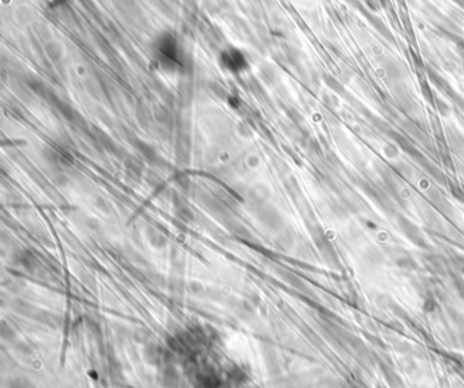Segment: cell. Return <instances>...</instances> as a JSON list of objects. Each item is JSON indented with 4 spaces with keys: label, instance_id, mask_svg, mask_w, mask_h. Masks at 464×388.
<instances>
[{
    "label": "cell",
    "instance_id": "obj_1",
    "mask_svg": "<svg viewBox=\"0 0 464 388\" xmlns=\"http://www.w3.org/2000/svg\"><path fill=\"white\" fill-rule=\"evenodd\" d=\"M398 224L400 226V229L403 232V235L409 239L413 244L418 246H422V248H426L427 246V242H426L425 236L422 235V232L419 230V228L414 224V222H411L410 219H407L406 217H402V215H399L398 218Z\"/></svg>",
    "mask_w": 464,
    "mask_h": 388
},
{
    "label": "cell",
    "instance_id": "obj_2",
    "mask_svg": "<svg viewBox=\"0 0 464 388\" xmlns=\"http://www.w3.org/2000/svg\"><path fill=\"white\" fill-rule=\"evenodd\" d=\"M426 263H427V266H429V268L433 273L444 274L445 270H447V264L444 262V259L440 256H436V255H431V256L427 257Z\"/></svg>",
    "mask_w": 464,
    "mask_h": 388
},
{
    "label": "cell",
    "instance_id": "obj_3",
    "mask_svg": "<svg viewBox=\"0 0 464 388\" xmlns=\"http://www.w3.org/2000/svg\"><path fill=\"white\" fill-rule=\"evenodd\" d=\"M396 264H398L400 268H409V270H413V268L417 267L415 260L411 256H409V255H403V256L398 257Z\"/></svg>",
    "mask_w": 464,
    "mask_h": 388
},
{
    "label": "cell",
    "instance_id": "obj_4",
    "mask_svg": "<svg viewBox=\"0 0 464 388\" xmlns=\"http://www.w3.org/2000/svg\"><path fill=\"white\" fill-rule=\"evenodd\" d=\"M325 79H327V83L329 85V88L333 89L336 93H339V94L344 93V88L342 86V83L339 82V81H336V79H333V78H329V77H327Z\"/></svg>",
    "mask_w": 464,
    "mask_h": 388
},
{
    "label": "cell",
    "instance_id": "obj_5",
    "mask_svg": "<svg viewBox=\"0 0 464 388\" xmlns=\"http://www.w3.org/2000/svg\"><path fill=\"white\" fill-rule=\"evenodd\" d=\"M436 308H437V302H436V300H434V298H431V297L426 298L425 302H423V311H425V312H433L434 309H436Z\"/></svg>",
    "mask_w": 464,
    "mask_h": 388
},
{
    "label": "cell",
    "instance_id": "obj_6",
    "mask_svg": "<svg viewBox=\"0 0 464 388\" xmlns=\"http://www.w3.org/2000/svg\"><path fill=\"white\" fill-rule=\"evenodd\" d=\"M451 192H452V195L458 200L464 203V191L460 188V187H451Z\"/></svg>",
    "mask_w": 464,
    "mask_h": 388
},
{
    "label": "cell",
    "instance_id": "obj_7",
    "mask_svg": "<svg viewBox=\"0 0 464 388\" xmlns=\"http://www.w3.org/2000/svg\"><path fill=\"white\" fill-rule=\"evenodd\" d=\"M438 102V110L441 112L442 115H447L448 113V106L444 102H440V101H437Z\"/></svg>",
    "mask_w": 464,
    "mask_h": 388
},
{
    "label": "cell",
    "instance_id": "obj_8",
    "mask_svg": "<svg viewBox=\"0 0 464 388\" xmlns=\"http://www.w3.org/2000/svg\"><path fill=\"white\" fill-rule=\"evenodd\" d=\"M456 45H458V48H459V50H460V52H463L464 53V40H458V41H456Z\"/></svg>",
    "mask_w": 464,
    "mask_h": 388
}]
</instances>
